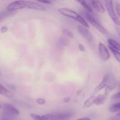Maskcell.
<instances>
[{
    "instance_id": "1",
    "label": "cell",
    "mask_w": 120,
    "mask_h": 120,
    "mask_svg": "<svg viewBox=\"0 0 120 120\" xmlns=\"http://www.w3.org/2000/svg\"><path fill=\"white\" fill-rule=\"evenodd\" d=\"M22 9H35L38 11H45L46 8L41 4L31 1H15L11 2L7 7L8 11L14 12Z\"/></svg>"
},
{
    "instance_id": "2",
    "label": "cell",
    "mask_w": 120,
    "mask_h": 120,
    "mask_svg": "<svg viewBox=\"0 0 120 120\" xmlns=\"http://www.w3.org/2000/svg\"><path fill=\"white\" fill-rule=\"evenodd\" d=\"M116 83H117L116 78L113 74L111 73H107L105 74L101 82L94 89L91 96H96L100 91L105 89L108 86L110 85L116 86Z\"/></svg>"
},
{
    "instance_id": "3",
    "label": "cell",
    "mask_w": 120,
    "mask_h": 120,
    "mask_svg": "<svg viewBox=\"0 0 120 120\" xmlns=\"http://www.w3.org/2000/svg\"><path fill=\"white\" fill-rule=\"evenodd\" d=\"M58 12L63 16L73 19L74 20L79 22L82 25L84 26L86 28L89 27V23L83 18V16H81L80 14H79L78 13L72 9L68 8H60L58 9Z\"/></svg>"
},
{
    "instance_id": "4",
    "label": "cell",
    "mask_w": 120,
    "mask_h": 120,
    "mask_svg": "<svg viewBox=\"0 0 120 120\" xmlns=\"http://www.w3.org/2000/svg\"><path fill=\"white\" fill-rule=\"evenodd\" d=\"M82 13L83 18L86 21V22L87 23L89 22L90 23H91V25L93 26L98 31L100 32L101 33H103V34H108L109 33L107 30L90 13L87 12L86 11H83Z\"/></svg>"
},
{
    "instance_id": "5",
    "label": "cell",
    "mask_w": 120,
    "mask_h": 120,
    "mask_svg": "<svg viewBox=\"0 0 120 120\" xmlns=\"http://www.w3.org/2000/svg\"><path fill=\"white\" fill-rule=\"evenodd\" d=\"M104 3H105V8L107 11L108 14L112 21L114 22L116 25L120 26V21L114 11L113 2L112 1H105Z\"/></svg>"
},
{
    "instance_id": "6",
    "label": "cell",
    "mask_w": 120,
    "mask_h": 120,
    "mask_svg": "<svg viewBox=\"0 0 120 120\" xmlns=\"http://www.w3.org/2000/svg\"><path fill=\"white\" fill-rule=\"evenodd\" d=\"M3 111L7 116H18L19 114V111L16 109L15 107L12 105L11 104L5 103L2 105Z\"/></svg>"
},
{
    "instance_id": "7",
    "label": "cell",
    "mask_w": 120,
    "mask_h": 120,
    "mask_svg": "<svg viewBox=\"0 0 120 120\" xmlns=\"http://www.w3.org/2000/svg\"><path fill=\"white\" fill-rule=\"evenodd\" d=\"M77 30L81 35L85 39L89 41V42H92L93 41V36L91 34L90 32L87 29L86 27L79 25L77 26Z\"/></svg>"
},
{
    "instance_id": "8",
    "label": "cell",
    "mask_w": 120,
    "mask_h": 120,
    "mask_svg": "<svg viewBox=\"0 0 120 120\" xmlns=\"http://www.w3.org/2000/svg\"><path fill=\"white\" fill-rule=\"evenodd\" d=\"M98 52H99V55L100 58L103 60L106 61L108 60L110 58V55L108 50L107 48L105 46V45L102 42H100L98 45Z\"/></svg>"
},
{
    "instance_id": "9",
    "label": "cell",
    "mask_w": 120,
    "mask_h": 120,
    "mask_svg": "<svg viewBox=\"0 0 120 120\" xmlns=\"http://www.w3.org/2000/svg\"><path fill=\"white\" fill-rule=\"evenodd\" d=\"M30 117L34 120H49L52 118V114H47L45 115H38L36 114H30Z\"/></svg>"
},
{
    "instance_id": "10",
    "label": "cell",
    "mask_w": 120,
    "mask_h": 120,
    "mask_svg": "<svg viewBox=\"0 0 120 120\" xmlns=\"http://www.w3.org/2000/svg\"><path fill=\"white\" fill-rule=\"evenodd\" d=\"M91 4L94 9L97 12L101 14H104L105 12V8L103 5L100 1H91Z\"/></svg>"
},
{
    "instance_id": "11",
    "label": "cell",
    "mask_w": 120,
    "mask_h": 120,
    "mask_svg": "<svg viewBox=\"0 0 120 120\" xmlns=\"http://www.w3.org/2000/svg\"><path fill=\"white\" fill-rule=\"evenodd\" d=\"M73 115L72 112H57L55 114L52 115V118H57L60 119H66V118H71Z\"/></svg>"
},
{
    "instance_id": "12",
    "label": "cell",
    "mask_w": 120,
    "mask_h": 120,
    "mask_svg": "<svg viewBox=\"0 0 120 120\" xmlns=\"http://www.w3.org/2000/svg\"><path fill=\"white\" fill-rule=\"evenodd\" d=\"M0 95L8 98H11L14 96V94L10 90L5 87L1 84H0Z\"/></svg>"
},
{
    "instance_id": "13",
    "label": "cell",
    "mask_w": 120,
    "mask_h": 120,
    "mask_svg": "<svg viewBox=\"0 0 120 120\" xmlns=\"http://www.w3.org/2000/svg\"><path fill=\"white\" fill-rule=\"evenodd\" d=\"M96 96H91V97L87 98L84 102V104H83V109H87V108L90 107L93 105L95 104V103H96Z\"/></svg>"
},
{
    "instance_id": "14",
    "label": "cell",
    "mask_w": 120,
    "mask_h": 120,
    "mask_svg": "<svg viewBox=\"0 0 120 120\" xmlns=\"http://www.w3.org/2000/svg\"><path fill=\"white\" fill-rule=\"evenodd\" d=\"M108 97H109V96H107V95L105 94L104 93L100 94L98 95V96H96V103H95V104L97 105L103 104L105 101H106Z\"/></svg>"
},
{
    "instance_id": "15",
    "label": "cell",
    "mask_w": 120,
    "mask_h": 120,
    "mask_svg": "<svg viewBox=\"0 0 120 120\" xmlns=\"http://www.w3.org/2000/svg\"><path fill=\"white\" fill-rule=\"evenodd\" d=\"M108 43H109V46L110 47H111L117 51L120 52V43H118V42L112 39H109Z\"/></svg>"
},
{
    "instance_id": "16",
    "label": "cell",
    "mask_w": 120,
    "mask_h": 120,
    "mask_svg": "<svg viewBox=\"0 0 120 120\" xmlns=\"http://www.w3.org/2000/svg\"><path fill=\"white\" fill-rule=\"evenodd\" d=\"M77 2L82 5V6L83 7V8H84V9H85L86 11L87 12H89V13H90V14L91 12H92V11H93L92 9H91V8L90 7V5H89L86 2V1H78Z\"/></svg>"
},
{
    "instance_id": "17",
    "label": "cell",
    "mask_w": 120,
    "mask_h": 120,
    "mask_svg": "<svg viewBox=\"0 0 120 120\" xmlns=\"http://www.w3.org/2000/svg\"><path fill=\"white\" fill-rule=\"evenodd\" d=\"M109 111L110 112H118V111H120V102L119 103H115V104H112L109 109Z\"/></svg>"
},
{
    "instance_id": "18",
    "label": "cell",
    "mask_w": 120,
    "mask_h": 120,
    "mask_svg": "<svg viewBox=\"0 0 120 120\" xmlns=\"http://www.w3.org/2000/svg\"><path fill=\"white\" fill-rule=\"evenodd\" d=\"M109 49H110V50L111 51L112 53L113 54L115 58L116 59V60L120 63V52H118L117 51V50H115L114 49H113V48H112L111 47H110V46H109Z\"/></svg>"
},
{
    "instance_id": "19",
    "label": "cell",
    "mask_w": 120,
    "mask_h": 120,
    "mask_svg": "<svg viewBox=\"0 0 120 120\" xmlns=\"http://www.w3.org/2000/svg\"><path fill=\"white\" fill-rule=\"evenodd\" d=\"M68 41L66 38L64 37H62L60 39H59L58 42V45L59 46H66L68 45Z\"/></svg>"
},
{
    "instance_id": "20",
    "label": "cell",
    "mask_w": 120,
    "mask_h": 120,
    "mask_svg": "<svg viewBox=\"0 0 120 120\" xmlns=\"http://www.w3.org/2000/svg\"><path fill=\"white\" fill-rule=\"evenodd\" d=\"M116 10L117 15L120 18V4L117 2L116 4Z\"/></svg>"
},
{
    "instance_id": "21",
    "label": "cell",
    "mask_w": 120,
    "mask_h": 120,
    "mask_svg": "<svg viewBox=\"0 0 120 120\" xmlns=\"http://www.w3.org/2000/svg\"><path fill=\"white\" fill-rule=\"evenodd\" d=\"M63 32H64V34H65L66 36H68V37L71 38L73 37V35L72 33L70 31H69V30H68V29H65V30H63Z\"/></svg>"
},
{
    "instance_id": "22",
    "label": "cell",
    "mask_w": 120,
    "mask_h": 120,
    "mask_svg": "<svg viewBox=\"0 0 120 120\" xmlns=\"http://www.w3.org/2000/svg\"><path fill=\"white\" fill-rule=\"evenodd\" d=\"M36 102H37L38 104H41V105H43V104H45L46 101H45V100L43 99V98H39L36 100Z\"/></svg>"
},
{
    "instance_id": "23",
    "label": "cell",
    "mask_w": 120,
    "mask_h": 120,
    "mask_svg": "<svg viewBox=\"0 0 120 120\" xmlns=\"http://www.w3.org/2000/svg\"><path fill=\"white\" fill-rule=\"evenodd\" d=\"M7 31H8V28L7 26H2L1 28V32L2 33V34H4V33L7 32Z\"/></svg>"
},
{
    "instance_id": "24",
    "label": "cell",
    "mask_w": 120,
    "mask_h": 120,
    "mask_svg": "<svg viewBox=\"0 0 120 120\" xmlns=\"http://www.w3.org/2000/svg\"><path fill=\"white\" fill-rule=\"evenodd\" d=\"M79 50L82 52L85 51V48H84V46L82 44L79 45Z\"/></svg>"
},
{
    "instance_id": "25",
    "label": "cell",
    "mask_w": 120,
    "mask_h": 120,
    "mask_svg": "<svg viewBox=\"0 0 120 120\" xmlns=\"http://www.w3.org/2000/svg\"><path fill=\"white\" fill-rule=\"evenodd\" d=\"M112 98H120V92L117 93H116V94L114 95V96H112Z\"/></svg>"
},
{
    "instance_id": "26",
    "label": "cell",
    "mask_w": 120,
    "mask_h": 120,
    "mask_svg": "<svg viewBox=\"0 0 120 120\" xmlns=\"http://www.w3.org/2000/svg\"><path fill=\"white\" fill-rule=\"evenodd\" d=\"M108 120H120V116H117V117H113L110 118Z\"/></svg>"
},
{
    "instance_id": "27",
    "label": "cell",
    "mask_w": 120,
    "mask_h": 120,
    "mask_svg": "<svg viewBox=\"0 0 120 120\" xmlns=\"http://www.w3.org/2000/svg\"><path fill=\"white\" fill-rule=\"evenodd\" d=\"M39 2H41V3H43V4H51L52 2L50 1H39Z\"/></svg>"
},
{
    "instance_id": "28",
    "label": "cell",
    "mask_w": 120,
    "mask_h": 120,
    "mask_svg": "<svg viewBox=\"0 0 120 120\" xmlns=\"http://www.w3.org/2000/svg\"><path fill=\"white\" fill-rule=\"evenodd\" d=\"M76 120H91V119L90 118H88V117H84V118H79V119H77Z\"/></svg>"
},
{
    "instance_id": "29",
    "label": "cell",
    "mask_w": 120,
    "mask_h": 120,
    "mask_svg": "<svg viewBox=\"0 0 120 120\" xmlns=\"http://www.w3.org/2000/svg\"><path fill=\"white\" fill-rule=\"evenodd\" d=\"M70 97H66V98H64V101L66 102V103H68V102L70 101Z\"/></svg>"
},
{
    "instance_id": "30",
    "label": "cell",
    "mask_w": 120,
    "mask_h": 120,
    "mask_svg": "<svg viewBox=\"0 0 120 120\" xmlns=\"http://www.w3.org/2000/svg\"><path fill=\"white\" fill-rule=\"evenodd\" d=\"M116 30H117V32H118V34L119 35V36L120 37V29L118 28H116Z\"/></svg>"
},
{
    "instance_id": "31",
    "label": "cell",
    "mask_w": 120,
    "mask_h": 120,
    "mask_svg": "<svg viewBox=\"0 0 120 120\" xmlns=\"http://www.w3.org/2000/svg\"><path fill=\"white\" fill-rule=\"evenodd\" d=\"M117 116H120V111L117 114Z\"/></svg>"
},
{
    "instance_id": "32",
    "label": "cell",
    "mask_w": 120,
    "mask_h": 120,
    "mask_svg": "<svg viewBox=\"0 0 120 120\" xmlns=\"http://www.w3.org/2000/svg\"><path fill=\"white\" fill-rule=\"evenodd\" d=\"M1 108H2V105H1V104L0 103V109H1Z\"/></svg>"
}]
</instances>
